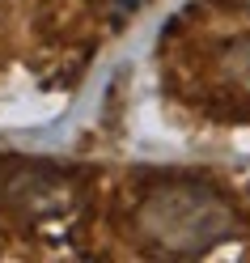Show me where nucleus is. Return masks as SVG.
Segmentation results:
<instances>
[{
  "mask_svg": "<svg viewBox=\"0 0 250 263\" xmlns=\"http://www.w3.org/2000/svg\"><path fill=\"white\" fill-rule=\"evenodd\" d=\"M131 225L148 251L191 259L216 251L238 234V212L229 195L204 178H161L140 195Z\"/></svg>",
  "mask_w": 250,
  "mask_h": 263,
  "instance_id": "obj_1",
  "label": "nucleus"
},
{
  "mask_svg": "<svg viewBox=\"0 0 250 263\" xmlns=\"http://www.w3.org/2000/svg\"><path fill=\"white\" fill-rule=\"evenodd\" d=\"M68 204V187L60 183L55 170L43 161H22V157H0V208L17 212H60Z\"/></svg>",
  "mask_w": 250,
  "mask_h": 263,
  "instance_id": "obj_2",
  "label": "nucleus"
},
{
  "mask_svg": "<svg viewBox=\"0 0 250 263\" xmlns=\"http://www.w3.org/2000/svg\"><path fill=\"white\" fill-rule=\"evenodd\" d=\"M221 72L250 98V34H242V39H233V43L221 47Z\"/></svg>",
  "mask_w": 250,
  "mask_h": 263,
  "instance_id": "obj_3",
  "label": "nucleus"
},
{
  "mask_svg": "<svg viewBox=\"0 0 250 263\" xmlns=\"http://www.w3.org/2000/svg\"><path fill=\"white\" fill-rule=\"evenodd\" d=\"M148 0H110V9H114V17H127V13H136V9H144Z\"/></svg>",
  "mask_w": 250,
  "mask_h": 263,
  "instance_id": "obj_4",
  "label": "nucleus"
},
{
  "mask_svg": "<svg viewBox=\"0 0 250 263\" xmlns=\"http://www.w3.org/2000/svg\"><path fill=\"white\" fill-rule=\"evenodd\" d=\"M221 5H229V9H238V13H250V0H221Z\"/></svg>",
  "mask_w": 250,
  "mask_h": 263,
  "instance_id": "obj_5",
  "label": "nucleus"
}]
</instances>
